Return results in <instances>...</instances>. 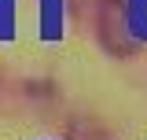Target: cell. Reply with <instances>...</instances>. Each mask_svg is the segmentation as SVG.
<instances>
[{
	"instance_id": "obj_1",
	"label": "cell",
	"mask_w": 147,
	"mask_h": 140,
	"mask_svg": "<svg viewBox=\"0 0 147 140\" xmlns=\"http://www.w3.org/2000/svg\"><path fill=\"white\" fill-rule=\"evenodd\" d=\"M66 26V0H37V37L55 44Z\"/></svg>"
},
{
	"instance_id": "obj_2",
	"label": "cell",
	"mask_w": 147,
	"mask_h": 140,
	"mask_svg": "<svg viewBox=\"0 0 147 140\" xmlns=\"http://www.w3.org/2000/svg\"><path fill=\"white\" fill-rule=\"evenodd\" d=\"M125 7V30L132 41H147V0H121Z\"/></svg>"
},
{
	"instance_id": "obj_3",
	"label": "cell",
	"mask_w": 147,
	"mask_h": 140,
	"mask_svg": "<svg viewBox=\"0 0 147 140\" xmlns=\"http://www.w3.org/2000/svg\"><path fill=\"white\" fill-rule=\"evenodd\" d=\"M15 11H18V0H0V44L15 41Z\"/></svg>"
}]
</instances>
